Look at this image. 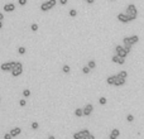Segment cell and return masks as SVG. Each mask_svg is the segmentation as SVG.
<instances>
[{
	"label": "cell",
	"mask_w": 144,
	"mask_h": 139,
	"mask_svg": "<svg viewBox=\"0 0 144 139\" xmlns=\"http://www.w3.org/2000/svg\"><path fill=\"white\" fill-rule=\"evenodd\" d=\"M0 101H1V99H0Z\"/></svg>",
	"instance_id": "cell-41"
},
{
	"label": "cell",
	"mask_w": 144,
	"mask_h": 139,
	"mask_svg": "<svg viewBox=\"0 0 144 139\" xmlns=\"http://www.w3.org/2000/svg\"><path fill=\"white\" fill-rule=\"evenodd\" d=\"M70 71H71V67L68 64H65L62 67V72H63V74H70Z\"/></svg>",
	"instance_id": "cell-19"
},
{
	"label": "cell",
	"mask_w": 144,
	"mask_h": 139,
	"mask_svg": "<svg viewBox=\"0 0 144 139\" xmlns=\"http://www.w3.org/2000/svg\"><path fill=\"white\" fill-rule=\"evenodd\" d=\"M110 1H115V0H110Z\"/></svg>",
	"instance_id": "cell-40"
},
{
	"label": "cell",
	"mask_w": 144,
	"mask_h": 139,
	"mask_svg": "<svg viewBox=\"0 0 144 139\" xmlns=\"http://www.w3.org/2000/svg\"><path fill=\"white\" fill-rule=\"evenodd\" d=\"M20 133H22V129H20L19 127H15V128H13V129L10 130V134H11V137H13V138L18 137Z\"/></svg>",
	"instance_id": "cell-9"
},
{
	"label": "cell",
	"mask_w": 144,
	"mask_h": 139,
	"mask_svg": "<svg viewBox=\"0 0 144 139\" xmlns=\"http://www.w3.org/2000/svg\"><path fill=\"white\" fill-rule=\"evenodd\" d=\"M19 105H20V106H25V105H27V101H25V100H20V101H19Z\"/></svg>",
	"instance_id": "cell-33"
},
{
	"label": "cell",
	"mask_w": 144,
	"mask_h": 139,
	"mask_svg": "<svg viewBox=\"0 0 144 139\" xmlns=\"http://www.w3.org/2000/svg\"><path fill=\"white\" fill-rule=\"evenodd\" d=\"M15 10V5L13 3H9V4H5L4 5V11H14Z\"/></svg>",
	"instance_id": "cell-11"
},
{
	"label": "cell",
	"mask_w": 144,
	"mask_h": 139,
	"mask_svg": "<svg viewBox=\"0 0 144 139\" xmlns=\"http://www.w3.org/2000/svg\"><path fill=\"white\" fill-rule=\"evenodd\" d=\"M106 102H108V100H106V97H104V96L99 99V104H100V105H105Z\"/></svg>",
	"instance_id": "cell-24"
},
{
	"label": "cell",
	"mask_w": 144,
	"mask_h": 139,
	"mask_svg": "<svg viewBox=\"0 0 144 139\" xmlns=\"http://www.w3.org/2000/svg\"><path fill=\"white\" fill-rule=\"evenodd\" d=\"M115 80H116V75H112V76H109L106 78V82H108V85H114L115 84Z\"/></svg>",
	"instance_id": "cell-13"
},
{
	"label": "cell",
	"mask_w": 144,
	"mask_h": 139,
	"mask_svg": "<svg viewBox=\"0 0 144 139\" xmlns=\"http://www.w3.org/2000/svg\"><path fill=\"white\" fill-rule=\"evenodd\" d=\"M129 38H130V43L133 46L139 42V35H132V37H129Z\"/></svg>",
	"instance_id": "cell-15"
},
{
	"label": "cell",
	"mask_w": 144,
	"mask_h": 139,
	"mask_svg": "<svg viewBox=\"0 0 144 139\" xmlns=\"http://www.w3.org/2000/svg\"><path fill=\"white\" fill-rule=\"evenodd\" d=\"M25 52H27L25 47H19V48H18V53H19V54H25Z\"/></svg>",
	"instance_id": "cell-23"
},
{
	"label": "cell",
	"mask_w": 144,
	"mask_h": 139,
	"mask_svg": "<svg viewBox=\"0 0 144 139\" xmlns=\"http://www.w3.org/2000/svg\"><path fill=\"white\" fill-rule=\"evenodd\" d=\"M38 128H39V124H38L37 121H33V123H32V129H34V130H37Z\"/></svg>",
	"instance_id": "cell-27"
},
{
	"label": "cell",
	"mask_w": 144,
	"mask_h": 139,
	"mask_svg": "<svg viewBox=\"0 0 144 139\" xmlns=\"http://www.w3.org/2000/svg\"><path fill=\"white\" fill-rule=\"evenodd\" d=\"M73 139H82V137H81V134H80V131H77V133L73 134Z\"/></svg>",
	"instance_id": "cell-29"
},
{
	"label": "cell",
	"mask_w": 144,
	"mask_h": 139,
	"mask_svg": "<svg viewBox=\"0 0 144 139\" xmlns=\"http://www.w3.org/2000/svg\"><path fill=\"white\" fill-rule=\"evenodd\" d=\"M68 14H70V17H71V18H75V17H77V10L71 9L70 11H68Z\"/></svg>",
	"instance_id": "cell-21"
},
{
	"label": "cell",
	"mask_w": 144,
	"mask_h": 139,
	"mask_svg": "<svg viewBox=\"0 0 144 139\" xmlns=\"http://www.w3.org/2000/svg\"><path fill=\"white\" fill-rule=\"evenodd\" d=\"M119 135H120V130L115 128V129H112V130H111L109 139H118V138H119Z\"/></svg>",
	"instance_id": "cell-8"
},
{
	"label": "cell",
	"mask_w": 144,
	"mask_h": 139,
	"mask_svg": "<svg viewBox=\"0 0 144 139\" xmlns=\"http://www.w3.org/2000/svg\"><path fill=\"white\" fill-rule=\"evenodd\" d=\"M115 52H116V54L118 56H120V57H126L129 53L126 52V51H125V48H124V46H116L115 47Z\"/></svg>",
	"instance_id": "cell-3"
},
{
	"label": "cell",
	"mask_w": 144,
	"mask_h": 139,
	"mask_svg": "<svg viewBox=\"0 0 144 139\" xmlns=\"http://www.w3.org/2000/svg\"><path fill=\"white\" fill-rule=\"evenodd\" d=\"M126 120H128L129 123H132V121H134V116H133L132 114H129V115L126 116Z\"/></svg>",
	"instance_id": "cell-28"
},
{
	"label": "cell",
	"mask_w": 144,
	"mask_h": 139,
	"mask_svg": "<svg viewBox=\"0 0 144 139\" xmlns=\"http://www.w3.org/2000/svg\"><path fill=\"white\" fill-rule=\"evenodd\" d=\"M11 76L13 77H18L23 74V64L22 62H18V61H15L14 62V66H13V68H11Z\"/></svg>",
	"instance_id": "cell-2"
},
{
	"label": "cell",
	"mask_w": 144,
	"mask_h": 139,
	"mask_svg": "<svg viewBox=\"0 0 144 139\" xmlns=\"http://www.w3.org/2000/svg\"><path fill=\"white\" fill-rule=\"evenodd\" d=\"M4 139H13V137H11L10 133H6V134L4 135Z\"/></svg>",
	"instance_id": "cell-31"
},
{
	"label": "cell",
	"mask_w": 144,
	"mask_h": 139,
	"mask_svg": "<svg viewBox=\"0 0 144 139\" xmlns=\"http://www.w3.org/2000/svg\"><path fill=\"white\" fill-rule=\"evenodd\" d=\"M82 110H83V115L85 116H90L91 114H92V111H94V106H92V104H87Z\"/></svg>",
	"instance_id": "cell-5"
},
{
	"label": "cell",
	"mask_w": 144,
	"mask_h": 139,
	"mask_svg": "<svg viewBox=\"0 0 144 139\" xmlns=\"http://www.w3.org/2000/svg\"><path fill=\"white\" fill-rule=\"evenodd\" d=\"M51 9H52V6L49 5L48 1H45V3H43V4L41 5V10H42V11H48V10H51Z\"/></svg>",
	"instance_id": "cell-12"
},
{
	"label": "cell",
	"mask_w": 144,
	"mask_h": 139,
	"mask_svg": "<svg viewBox=\"0 0 144 139\" xmlns=\"http://www.w3.org/2000/svg\"><path fill=\"white\" fill-rule=\"evenodd\" d=\"M123 44H124V47H133V44L130 43V38H129V37H124L123 38Z\"/></svg>",
	"instance_id": "cell-14"
},
{
	"label": "cell",
	"mask_w": 144,
	"mask_h": 139,
	"mask_svg": "<svg viewBox=\"0 0 144 139\" xmlns=\"http://www.w3.org/2000/svg\"><path fill=\"white\" fill-rule=\"evenodd\" d=\"M125 14L130 18V20H135L136 18H138V10H136V6L134 4H129L126 6V10H125Z\"/></svg>",
	"instance_id": "cell-1"
},
{
	"label": "cell",
	"mask_w": 144,
	"mask_h": 139,
	"mask_svg": "<svg viewBox=\"0 0 144 139\" xmlns=\"http://www.w3.org/2000/svg\"><path fill=\"white\" fill-rule=\"evenodd\" d=\"M48 139H56V138L53 137V135H49V137H48Z\"/></svg>",
	"instance_id": "cell-38"
},
{
	"label": "cell",
	"mask_w": 144,
	"mask_h": 139,
	"mask_svg": "<svg viewBox=\"0 0 144 139\" xmlns=\"http://www.w3.org/2000/svg\"><path fill=\"white\" fill-rule=\"evenodd\" d=\"M13 66H14V62H5V63H3L1 66H0V68H1V71L8 72V71H11Z\"/></svg>",
	"instance_id": "cell-6"
},
{
	"label": "cell",
	"mask_w": 144,
	"mask_h": 139,
	"mask_svg": "<svg viewBox=\"0 0 144 139\" xmlns=\"http://www.w3.org/2000/svg\"><path fill=\"white\" fill-rule=\"evenodd\" d=\"M58 3H59L61 5H66V4L68 3V0H58Z\"/></svg>",
	"instance_id": "cell-32"
},
{
	"label": "cell",
	"mask_w": 144,
	"mask_h": 139,
	"mask_svg": "<svg viewBox=\"0 0 144 139\" xmlns=\"http://www.w3.org/2000/svg\"><path fill=\"white\" fill-rule=\"evenodd\" d=\"M48 3H49V5L53 8V6H55V5L57 4V0H48Z\"/></svg>",
	"instance_id": "cell-30"
},
{
	"label": "cell",
	"mask_w": 144,
	"mask_h": 139,
	"mask_svg": "<svg viewBox=\"0 0 144 139\" xmlns=\"http://www.w3.org/2000/svg\"><path fill=\"white\" fill-rule=\"evenodd\" d=\"M23 96H24V97H29L30 96V90H28V89L23 90Z\"/></svg>",
	"instance_id": "cell-25"
},
{
	"label": "cell",
	"mask_w": 144,
	"mask_h": 139,
	"mask_svg": "<svg viewBox=\"0 0 144 139\" xmlns=\"http://www.w3.org/2000/svg\"><path fill=\"white\" fill-rule=\"evenodd\" d=\"M90 68H89V66H85V67H82V74H85V75H87V74H90Z\"/></svg>",
	"instance_id": "cell-26"
},
{
	"label": "cell",
	"mask_w": 144,
	"mask_h": 139,
	"mask_svg": "<svg viewBox=\"0 0 144 139\" xmlns=\"http://www.w3.org/2000/svg\"><path fill=\"white\" fill-rule=\"evenodd\" d=\"M118 20L121 21V23H129V21H132L130 18H129L125 13H119L118 14Z\"/></svg>",
	"instance_id": "cell-4"
},
{
	"label": "cell",
	"mask_w": 144,
	"mask_h": 139,
	"mask_svg": "<svg viewBox=\"0 0 144 139\" xmlns=\"http://www.w3.org/2000/svg\"><path fill=\"white\" fill-rule=\"evenodd\" d=\"M87 66H89V68H90V70H94V68L96 67V62H95L94 60H91V61H89Z\"/></svg>",
	"instance_id": "cell-18"
},
{
	"label": "cell",
	"mask_w": 144,
	"mask_h": 139,
	"mask_svg": "<svg viewBox=\"0 0 144 139\" xmlns=\"http://www.w3.org/2000/svg\"><path fill=\"white\" fill-rule=\"evenodd\" d=\"M80 134H81V137H82V139H83L85 137H87V135L90 134V130H89V129H82V130L80 131Z\"/></svg>",
	"instance_id": "cell-16"
},
{
	"label": "cell",
	"mask_w": 144,
	"mask_h": 139,
	"mask_svg": "<svg viewBox=\"0 0 144 139\" xmlns=\"http://www.w3.org/2000/svg\"><path fill=\"white\" fill-rule=\"evenodd\" d=\"M118 77H120V78H125V80H126V77H128V72H126V71H120L119 74H118Z\"/></svg>",
	"instance_id": "cell-17"
},
{
	"label": "cell",
	"mask_w": 144,
	"mask_h": 139,
	"mask_svg": "<svg viewBox=\"0 0 144 139\" xmlns=\"http://www.w3.org/2000/svg\"><path fill=\"white\" fill-rule=\"evenodd\" d=\"M3 19H4V14L0 13V21H3Z\"/></svg>",
	"instance_id": "cell-36"
},
{
	"label": "cell",
	"mask_w": 144,
	"mask_h": 139,
	"mask_svg": "<svg viewBox=\"0 0 144 139\" xmlns=\"http://www.w3.org/2000/svg\"><path fill=\"white\" fill-rule=\"evenodd\" d=\"M86 1H87L89 4H94V3H95V0H86Z\"/></svg>",
	"instance_id": "cell-37"
},
{
	"label": "cell",
	"mask_w": 144,
	"mask_h": 139,
	"mask_svg": "<svg viewBox=\"0 0 144 139\" xmlns=\"http://www.w3.org/2000/svg\"><path fill=\"white\" fill-rule=\"evenodd\" d=\"M38 28H39V25H38L37 23H33L32 25H30V29H32V32H37Z\"/></svg>",
	"instance_id": "cell-22"
},
{
	"label": "cell",
	"mask_w": 144,
	"mask_h": 139,
	"mask_svg": "<svg viewBox=\"0 0 144 139\" xmlns=\"http://www.w3.org/2000/svg\"><path fill=\"white\" fill-rule=\"evenodd\" d=\"M111 61L115 62V63H118V64H124V63H125V58H124V57H120V56H118V54H115V56H112Z\"/></svg>",
	"instance_id": "cell-7"
},
{
	"label": "cell",
	"mask_w": 144,
	"mask_h": 139,
	"mask_svg": "<svg viewBox=\"0 0 144 139\" xmlns=\"http://www.w3.org/2000/svg\"><path fill=\"white\" fill-rule=\"evenodd\" d=\"M124 85H125V78H120L116 75V80H115V84H114V86L120 87V86H124Z\"/></svg>",
	"instance_id": "cell-10"
},
{
	"label": "cell",
	"mask_w": 144,
	"mask_h": 139,
	"mask_svg": "<svg viewBox=\"0 0 144 139\" xmlns=\"http://www.w3.org/2000/svg\"><path fill=\"white\" fill-rule=\"evenodd\" d=\"M83 139H95V137H94L92 134H91V133H90V134H89L87 137H85V138H83Z\"/></svg>",
	"instance_id": "cell-35"
},
{
	"label": "cell",
	"mask_w": 144,
	"mask_h": 139,
	"mask_svg": "<svg viewBox=\"0 0 144 139\" xmlns=\"http://www.w3.org/2000/svg\"><path fill=\"white\" fill-rule=\"evenodd\" d=\"M75 115L80 118V116L83 115V110H82V109H76V110H75Z\"/></svg>",
	"instance_id": "cell-20"
},
{
	"label": "cell",
	"mask_w": 144,
	"mask_h": 139,
	"mask_svg": "<svg viewBox=\"0 0 144 139\" xmlns=\"http://www.w3.org/2000/svg\"><path fill=\"white\" fill-rule=\"evenodd\" d=\"M3 28V21H0V29Z\"/></svg>",
	"instance_id": "cell-39"
},
{
	"label": "cell",
	"mask_w": 144,
	"mask_h": 139,
	"mask_svg": "<svg viewBox=\"0 0 144 139\" xmlns=\"http://www.w3.org/2000/svg\"><path fill=\"white\" fill-rule=\"evenodd\" d=\"M18 3H19V5H25L27 4V0H18Z\"/></svg>",
	"instance_id": "cell-34"
}]
</instances>
